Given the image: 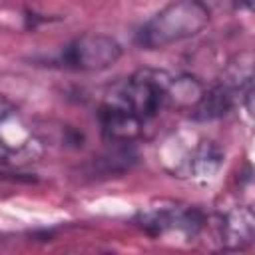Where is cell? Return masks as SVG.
<instances>
[{
  "mask_svg": "<svg viewBox=\"0 0 255 255\" xmlns=\"http://www.w3.org/2000/svg\"><path fill=\"white\" fill-rule=\"evenodd\" d=\"M171 74L155 68H139L126 80L118 82L110 90V98L124 104L137 118L149 124L167 102V84Z\"/></svg>",
  "mask_w": 255,
  "mask_h": 255,
  "instance_id": "3",
  "label": "cell"
},
{
  "mask_svg": "<svg viewBox=\"0 0 255 255\" xmlns=\"http://www.w3.org/2000/svg\"><path fill=\"white\" fill-rule=\"evenodd\" d=\"M14 112V106H12V102L4 96V94H0V120H4L6 116H10Z\"/></svg>",
  "mask_w": 255,
  "mask_h": 255,
  "instance_id": "11",
  "label": "cell"
},
{
  "mask_svg": "<svg viewBox=\"0 0 255 255\" xmlns=\"http://www.w3.org/2000/svg\"><path fill=\"white\" fill-rule=\"evenodd\" d=\"M137 223L151 237H163L167 233H179L187 239H193L203 229L205 217L193 205L159 203V207H149V209L139 211Z\"/></svg>",
  "mask_w": 255,
  "mask_h": 255,
  "instance_id": "5",
  "label": "cell"
},
{
  "mask_svg": "<svg viewBox=\"0 0 255 255\" xmlns=\"http://www.w3.org/2000/svg\"><path fill=\"white\" fill-rule=\"evenodd\" d=\"M98 124L102 135L110 143H133L135 139L143 137V131L147 128L141 118H137L131 110H128L108 94L98 108Z\"/></svg>",
  "mask_w": 255,
  "mask_h": 255,
  "instance_id": "6",
  "label": "cell"
},
{
  "mask_svg": "<svg viewBox=\"0 0 255 255\" xmlns=\"http://www.w3.org/2000/svg\"><path fill=\"white\" fill-rule=\"evenodd\" d=\"M239 8L251 10V8H253V0H239Z\"/></svg>",
  "mask_w": 255,
  "mask_h": 255,
  "instance_id": "12",
  "label": "cell"
},
{
  "mask_svg": "<svg viewBox=\"0 0 255 255\" xmlns=\"http://www.w3.org/2000/svg\"><path fill=\"white\" fill-rule=\"evenodd\" d=\"M211 10L203 0H171L159 8L135 32V46L141 50H163L203 32Z\"/></svg>",
  "mask_w": 255,
  "mask_h": 255,
  "instance_id": "1",
  "label": "cell"
},
{
  "mask_svg": "<svg viewBox=\"0 0 255 255\" xmlns=\"http://www.w3.org/2000/svg\"><path fill=\"white\" fill-rule=\"evenodd\" d=\"M205 84L191 76V74H179V76H171L169 84H167V102L165 108L167 110H175V112H185L189 114L195 104L199 102V98L203 96Z\"/></svg>",
  "mask_w": 255,
  "mask_h": 255,
  "instance_id": "10",
  "label": "cell"
},
{
  "mask_svg": "<svg viewBox=\"0 0 255 255\" xmlns=\"http://www.w3.org/2000/svg\"><path fill=\"white\" fill-rule=\"evenodd\" d=\"M237 104H241L239 94L217 80L213 86H205L203 96L199 98V102L195 104V108L187 116L193 122L205 124V122H213V120L227 116Z\"/></svg>",
  "mask_w": 255,
  "mask_h": 255,
  "instance_id": "9",
  "label": "cell"
},
{
  "mask_svg": "<svg viewBox=\"0 0 255 255\" xmlns=\"http://www.w3.org/2000/svg\"><path fill=\"white\" fill-rule=\"evenodd\" d=\"M122 58L116 38L102 32H84L72 38L56 56V64L72 72H104Z\"/></svg>",
  "mask_w": 255,
  "mask_h": 255,
  "instance_id": "4",
  "label": "cell"
},
{
  "mask_svg": "<svg viewBox=\"0 0 255 255\" xmlns=\"http://www.w3.org/2000/svg\"><path fill=\"white\" fill-rule=\"evenodd\" d=\"M159 159L163 169L173 177L205 181L219 171L223 163V151L209 137L179 131L163 139Z\"/></svg>",
  "mask_w": 255,
  "mask_h": 255,
  "instance_id": "2",
  "label": "cell"
},
{
  "mask_svg": "<svg viewBox=\"0 0 255 255\" xmlns=\"http://www.w3.org/2000/svg\"><path fill=\"white\" fill-rule=\"evenodd\" d=\"M217 239L225 251H241L253 243L255 217L249 205H233L217 215Z\"/></svg>",
  "mask_w": 255,
  "mask_h": 255,
  "instance_id": "8",
  "label": "cell"
},
{
  "mask_svg": "<svg viewBox=\"0 0 255 255\" xmlns=\"http://www.w3.org/2000/svg\"><path fill=\"white\" fill-rule=\"evenodd\" d=\"M40 153V139L14 112L0 120V161L16 163L28 161Z\"/></svg>",
  "mask_w": 255,
  "mask_h": 255,
  "instance_id": "7",
  "label": "cell"
}]
</instances>
